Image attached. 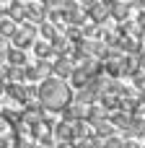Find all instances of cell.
<instances>
[{
    "label": "cell",
    "mask_w": 145,
    "mask_h": 148,
    "mask_svg": "<svg viewBox=\"0 0 145 148\" xmlns=\"http://www.w3.org/2000/svg\"><path fill=\"white\" fill-rule=\"evenodd\" d=\"M36 99H39V107H44L47 112H62L67 104H73V88L65 81L47 78L36 88Z\"/></svg>",
    "instance_id": "6da1fadb"
},
{
    "label": "cell",
    "mask_w": 145,
    "mask_h": 148,
    "mask_svg": "<svg viewBox=\"0 0 145 148\" xmlns=\"http://www.w3.org/2000/svg\"><path fill=\"white\" fill-rule=\"evenodd\" d=\"M36 42V26L34 23H23V29H18L16 31V36H13V49H26V47H31Z\"/></svg>",
    "instance_id": "7a4b0ae2"
},
{
    "label": "cell",
    "mask_w": 145,
    "mask_h": 148,
    "mask_svg": "<svg viewBox=\"0 0 145 148\" xmlns=\"http://www.w3.org/2000/svg\"><path fill=\"white\" fill-rule=\"evenodd\" d=\"M86 16L96 26H104V21L109 18V3H88L86 5Z\"/></svg>",
    "instance_id": "3957f363"
},
{
    "label": "cell",
    "mask_w": 145,
    "mask_h": 148,
    "mask_svg": "<svg viewBox=\"0 0 145 148\" xmlns=\"http://www.w3.org/2000/svg\"><path fill=\"white\" fill-rule=\"evenodd\" d=\"M52 138L60 143V140H65V143H75V127L70 125V122H54L52 125Z\"/></svg>",
    "instance_id": "277c9868"
},
{
    "label": "cell",
    "mask_w": 145,
    "mask_h": 148,
    "mask_svg": "<svg viewBox=\"0 0 145 148\" xmlns=\"http://www.w3.org/2000/svg\"><path fill=\"white\" fill-rule=\"evenodd\" d=\"M70 73H73V62H70L67 57H54V62H52V75H54L57 81H62V78H70Z\"/></svg>",
    "instance_id": "5b68a950"
},
{
    "label": "cell",
    "mask_w": 145,
    "mask_h": 148,
    "mask_svg": "<svg viewBox=\"0 0 145 148\" xmlns=\"http://www.w3.org/2000/svg\"><path fill=\"white\" fill-rule=\"evenodd\" d=\"M130 10H132V5H130V3H109V16H112L114 21H119V23H125V21H127Z\"/></svg>",
    "instance_id": "8992f818"
},
{
    "label": "cell",
    "mask_w": 145,
    "mask_h": 148,
    "mask_svg": "<svg viewBox=\"0 0 145 148\" xmlns=\"http://www.w3.org/2000/svg\"><path fill=\"white\" fill-rule=\"evenodd\" d=\"M5 60H8L10 68H26V52H21V49H13L10 47V52L5 55Z\"/></svg>",
    "instance_id": "52a82bcc"
},
{
    "label": "cell",
    "mask_w": 145,
    "mask_h": 148,
    "mask_svg": "<svg viewBox=\"0 0 145 148\" xmlns=\"http://www.w3.org/2000/svg\"><path fill=\"white\" fill-rule=\"evenodd\" d=\"M99 96L91 91V88H80L78 94H75V101L73 104H80V107H93V101H96Z\"/></svg>",
    "instance_id": "ba28073f"
},
{
    "label": "cell",
    "mask_w": 145,
    "mask_h": 148,
    "mask_svg": "<svg viewBox=\"0 0 145 148\" xmlns=\"http://www.w3.org/2000/svg\"><path fill=\"white\" fill-rule=\"evenodd\" d=\"M109 122H112V127H119V130H130V114H125V112H112L109 114Z\"/></svg>",
    "instance_id": "9c48e42d"
},
{
    "label": "cell",
    "mask_w": 145,
    "mask_h": 148,
    "mask_svg": "<svg viewBox=\"0 0 145 148\" xmlns=\"http://www.w3.org/2000/svg\"><path fill=\"white\" fill-rule=\"evenodd\" d=\"M34 52H36L39 60H47V57L52 55V44H49L47 39H36V42H34Z\"/></svg>",
    "instance_id": "30bf717a"
},
{
    "label": "cell",
    "mask_w": 145,
    "mask_h": 148,
    "mask_svg": "<svg viewBox=\"0 0 145 148\" xmlns=\"http://www.w3.org/2000/svg\"><path fill=\"white\" fill-rule=\"evenodd\" d=\"M70 81H73V86L80 91V88H86V86H88V81H91V78H88V75H86L80 68H73V73H70Z\"/></svg>",
    "instance_id": "8fae6325"
},
{
    "label": "cell",
    "mask_w": 145,
    "mask_h": 148,
    "mask_svg": "<svg viewBox=\"0 0 145 148\" xmlns=\"http://www.w3.org/2000/svg\"><path fill=\"white\" fill-rule=\"evenodd\" d=\"M16 31H18V26H16L10 18H0V36H3V39H13Z\"/></svg>",
    "instance_id": "7c38bea8"
},
{
    "label": "cell",
    "mask_w": 145,
    "mask_h": 148,
    "mask_svg": "<svg viewBox=\"0 0 145 148\" xmlns=\"http://www.w3.org/2000/svg\"><path fill=\"white\" fill-rule=\"evenodd\" d=\"M31 68H34L36 78H44V81H47V75H52V62H49V60H39V62L31 65Z\"/></svg>",
    "instance_id": "4fadbf2b"
},
{
    "label": "cell",
    "mask_w": 145,
    "mask_h": 148,
    "mask_svg": "<svg viewBox=\"0 0 145 148\" xmlns=\"http://www.w3.org/2000/svg\"><path fill=\"white\" fill-rule=\"evenodd\" d=\"M132 83H135V91L145 96V70H138V73L132 75Z\"/></svg>",
    "instance_id": "5bb4252c"
},
{
    "label": "cell",
    "mask_w": 145,
    "mask_h": 148,
    "mask_svg": "<svg viewBox=\"0 0 145 148\" xmlns=\"http://www.w3.org/2000/svg\"><path fill=\"white\" fill-rule=\"evenodd\" d=\"M122 146H125V140H122V138L109 135V138H104V140H101V146H99V148H122Z\"/></svg>",
    "instance_id": "9a60e30c"
},
{
    "label": "cell",
    "mask_w": 145,
    "mask_h": 148,
    "mask_svg": "<svg viewBox=\"0 0 145 148\" xmlns=\"http://www.w3.org/2000/svg\"><path fill=\"white\" fill-rule=\"evenodd\" d=\"M42 34H44L47 39H54V36H57V31H54L52 23H44V26H42Z\"/></svg>",
    "instance_id": "2e32d148"
},
{
    "label": "cell",
    "mask_w": 145,
    "mask_h": 148,
    "mask_svg": "<svg viewBox=\"0 0 145 148\" xmlns=\"http://www.w3.org/2000/svg\"><path fill=\"white\" fill-rule=\"evenodd\" d=\"M8 52H10V47H8V39H3V36H0V57H5Z\"/></svg>",
    "instance_id": "e0dca14e"
},
{
    "label": "cell",
    "mask_w": 145,
    "mask_h": 148,
    "mask_svg": "<svg viewBox=\"0 0 145 148\" xmlns=\"http://www.w3.org/2000/svg\"><path fill=\"white\" fill-rule=\"evenodd\" d=\"M73 148H93V143H91V140H75Z\"/></svg>",
    "instance_id": "ac0fdd59"
},
{
    "label": "cell",
    "mask_w": 145,
    "mask_h": 148,
    "mask_svg": "<svg viewBox=\"0 0 145 148\" xmlns=\"http://www.w3.org/2000/svg\"><path fill=\"white\" fill-rule=\"evenodd\" d=\"M122 148H143V146H140L138 140H132V138H130V140H125V146H122Z\"/></svg>",
    "instance_id": "d6986e66"
},
{
    "label": "cell",
    "mask_w": 145,
    "mask_h": 148,
    "mask_svg": "<svg viewBox=\"0 0 145 148\" xmlns=\"http://www.w3.org/2000/svg\"><path fill=\"white\" fill-rule=\"evenodd\" d=\"M54 148H73V143H65V140H60V143H57Z\"/></svg>",
    "instance_id": "ffe728a7"
}]
</instances>
